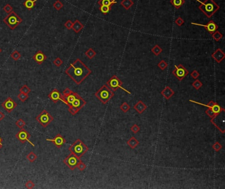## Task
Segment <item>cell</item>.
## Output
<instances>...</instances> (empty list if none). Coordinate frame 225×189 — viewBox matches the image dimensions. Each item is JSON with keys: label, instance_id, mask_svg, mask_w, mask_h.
Instances as JSON below:
<instances>
[{"label": "cell", "instance_id": "obj_33", "mask_svg": "<svg viewBox=\"0 0 225 189\" xmlns=\"http://www.w3.org/2000/svg\"><path fill=\"white\" fill-rule=\"evenodd\" d=\"M119 109H120L123 113H127L130 110V105L127 102H123V104L120 105Z\"/></svg>", "mask_w": 225, "mask_h": 189}, {"label": "cell", "instance_id": "obj_46", "mask_svg": "<svg viewBox=\"0 0 225 189\" xmlns=\"http://www.w3.org/2000/svg\"><path fill=\"white\" fill-rule=\"evenodd\" d=\"M86 168H87V166H86L85 163H83L82 161L79 163L78 165H77V168H78V169L80 171H85V170Z\"/></svg>", "mask_w": 225, "mask_h": 189}, {"label": "cell", "instance_id": "obj_36", "mask_svg": "<svg viewBox=\"0 0 225 189\" xmlns=\"http://www.w3.org/2000/svg\"><path fill=\"white\" fill-rule=\"evenodd\" d=\"M192 86H193V88H195L196 90H198L201 88L202 86H203V84H202V82H201L199 80L195 79V81L192 83Z\"/></svg>", "mask_w": 225, "mask_h": 189}, {"label": "cell", "instance_id": "obj_38", "mask_svg": "<svg viewBox=\"0 0 225 189\" xmlns=\"http://www.w3.org/2000/svg\"><path fill=\"white\" fill-rule=\"evenodd\" d=\"M15 125H17V127H18L19 128L21 129V128H23L26 125V123H25V121L23 119H19L15 122Z\"/></svg>", "mask_w": 225, "mask_h": 189}, {"label": "cell", "instance_id": "obj_15", "mask_svg": "<svg viewBox=\"0 0 225 189\" xmlns=\"http://www.w3.org/2000/svg\"><path fill=\"white\" fill-rule=\"evenodd\" d=\"M79 94H77V92H74L71 91V93L68 94H61V101H62L64 104H65L67 106H69L71 105V103L74 101L75 99L77 98V95Z\"/></svg>", "mask_w": 225, "mask_h": 189}, {"label": "cell", "instance_id": "obj_2", "mask_svg": "<svg viewBox=\"0 0 225 189\" xmlns=\"http://www.w3.org/2000/svg\"><path fill=\"white\" fill-rule=\"evenodd\" d=\"M196 1L200 3L199 9L209 19L212 17L220 9L219 5H218L213 0H205L204 2H201L200 0Z\"/></svg>", "mask_w": 225, "mask_h": 189}, {"label": "cell", "instance_id": "obj_28", "mask_svg": "<svg viewBox=\"0 0 225 189\" xmlns=\"http://www.w3.org/2000/svg\"><path fill=\"white\" fill-rule=\"evenodd\" d=\"M151 52H152V53H153V54H154V55L158 56V55H159L160 54L163 52V49H162L157 44L151 49Z\"/></svg>", "mask_w": 225, "mask_h": 189}, {"label": "cell", "instance_id": "obj_20", "mask_svg": "<svg viewBox=\"0 0 225 189\" xmlns=\"http://www.w3.org/2000/svg\"><path fill=\"white\" fill-rule=\"evenodd\" d=\"M61 94H60V92L58 91V90L54 89L48 94V96L53 102L57 103L59 100H61Z\"/></svg>", "mask_w": 225, "mask_h": 189}, {"label": "cell", "instance_id": "obj_41", "mask_svg": "<svg viewBox=\"0 0 225 189\" xmlns=\"http://www.w3.org/2000/svg\"><path fill=\"white\" fill-rule=\"evenodd\" d=\"M3 11H4L6 13H7V14H9V13H10L11 12L13 11V7H12L11 5L10 4H9V3H7V4H6L3 7Z\"/></svg>", "mask_w": 225, "mask_h": 189}, {"label": "cell", "instance_id": "obj_25", "mask_svg": "<svg viewBox=\"0 0 225 189\" xmlns=\"http://www.w3.org/2000/svg\"><path fill=\"white\" fill-rule=\"evenodd\" d=\"M121 5L126 10H129L133 5L134 3L132 0H122L120 3Z\"/></svg>", "mask_w": 225, "mask_h": 189}, {"label": "cell", "instance_id": "obj_6", "mask_svg": "<svg viewBox=\"0 0 225 189\" xmlns=\"http://www.w3.org/2000/svg\"><path fill=\"white\" fill-rule=\"evenodd\" d=\"M106 84L112 92H115L118 88H120V89H122V90L128 93V94H131V92L128 91V90H126L125 88H124L123 86H122V85H123V82H122V81H121L118 77H117V75H113V76H112V77L107 81Z\"/></svg>", "mask_w": 225, "mask_h": 189}, {"label": "cell", "instance_id": "obj_49", "mask_svg": "<svg viewBox=\"0 0 225 189\" xmlns=\"http://www.w3.org/2000/svg\"><path fill=\"white\" fill-rule=\"evenodd\" d=\"M73 24V23L71 20H67V21L64 23V26L67 28L68 30H71V29H72Z\"/></svg>", "mask_w": 225, "mask_h": 189}, {"label": "cell", "instance_id": "obj_1", "mask_svg": "<svg viewBox=\"0 0 225 189\" xmlns=\"http://www.w3.org/2000/svg\"><path fill=\"white\" fill-rule=\"evenodd\" d=\"M91 72V70L79 58L73 62L65 71V73L78 85L81 84Z\"/></svg>", "mask_w": 225, "mask_h": 189}, {"label": "cell", "instance_id": "obj_18", "mask_svg": "<svg viewBox=\"0 0 225 189\" xmlns=\"http://www.w3.org/2000/svg\"><path fill=\"white\" fill-rule=\"evenodd\" d=\"M32 59H33L38 65H41L44 61H45L46 60L47 57L42 51L39 50L33 55Z\"/></svg>", "mask_w": 225, "mask_h": 189}, {"label": "cell", "instance_id": "obj_3", "mask_svg": "<svg viewBox=\"0 0 225 189\" xmlns=\"http://www.w3.org/2000/svg\"><path fill=\"white\" fill-rule=\"evenodd\" d=\"M68 150L71 154L81 158L89 151V147L82 140L77 139L73 143V144L69 148Z\"/></svg>", "mask_w": 225, "mask_h": 189}, {"label": "cell", "instance_id": "obj_39", "mask_svg": "<svg viewBox=\"0 0 225 189\" xmlns=\"http://www.w3.org/2000/svg\"><path fill=\"white\" fill-rule=\"evenodd\" d=\"M17 97L19 100H20V101H22V102H25V101L27 100L28 98H29V95L26 94H24V93L23 92H20V94H18Z\"/></svg>", "mask_w": 225, "mask_h": 189}, {"label": "cell", "instance_id": "obj_12", "mask_svg": "<svg viewBox=\"0 0 225 189\" xmlns=\"http://www.w3.org/2000/svg\"><path fill=\"white\" fill-rule=\"evenodd\" d=\"M189 101L194 103V104H199V105H203V106H205V107H207L208 108L211 109V110H212L213 111L215 112V114H216V115L219 114V113H221V111H224V109L222 108L221 105H219L218 104H216V102H214L213 100L210 101V102L208 103L207 104H202V103L198 102V101H193V100H189Z\"/></svg>", "mask_w": 225, "mask_h": 189}, {"label": "cell", "instance_id": "obj_10", "mask_svg": "<svg viewBox=\"0 0 225 189\" xmlns=\"http://www.w3.org/2000/svg\"><path fill=\"white\" fill-rule=\"evenodd\" d=\"M174 68L175 69L172 71V74L178 81H182L189 74V71L181 64H179L178 65H174Z\"/></svg>", "mask_w": 225, "mask_h": 189}, {"label": "cell", "instance_id": "obj_34", "mask_svg": "<svg viewBox=\"0 0 225 189\" xmlns=\"http://www.w3.org/2000/svg\"><path fill=\"white\" fill-rule=\"evenodd\" d=\"M111 9V7H109V6L106 5H100L99 7V10L101 11L102 13L106 14L108 13Z\"/></svg>", "mask_w": 225, "mask_h": 189}, {"label": "cell", "instance_id": "obj_29", "mask_svg": "<svg viewBox=\"0 0 225 189\" xmlns=\"http://www.w3.org/2000/svg\"><path fill=\"white\" fill-rule=\"evenodd\" d=\"M85 55L87 57L89 58V59H93V58H94V57L96 56V52L94 50V49H93V48H89L88 50L87 51V52L85 53Z\"/></svg>", "mask_w": 225, "mask_h": 189}, {"label": "cell", "instance_id": "obj_11", "mask_svg": "<svg viewBox=\"0 0 225 189\" xmlns=\"http://www.w3.org/2000/svg\"><path fill=\"white\" fill-rule=\"evenodd\" d=\"M15 136H16L17 139L22 144H24V143H25L26 142H29L30 144L32 145L33 147H35V145L30 140V139L31 138V135L29 134L25 129H24L23 128H21V129L15 134Z\"/></svg>", "mask_w": 225, "mask_h": 189}, {"label": "cell", "instance_id": "obj_50", "mask_svg": "<svg viewBox=\"0 0 225 189\" xmlns=\"http://www.w3.org/2000/svg\"><path fill=\"white\" fill-rule=\"evenodd\" d=\"M199 76H200V74L196 70H194V71H193L191 72V77L193 78H194V79H198Z\"/></svg>", "mask_w": 225, "mask_h": 189}, {"label": "cell", "instance_id": "obj_53", "mask_svg": "<svg viewBox=\"0 0 225 189\" xmlns=\"http://www.w3.org/2000/svg\"><path fill=\"white\" fill-rule=\"evenodd\" d=\"M2 137L0 136V143H2Z\"/></svg>", "mask_w": 225, "mask_h": 189}, {"label": "cell", "instance_id": "obj_51", "mask_svg": "<svg viewBox=\"0 0 225 189\" xmlns=\"http://www.w3.org/2000/svg\"><path fill=\"white\" fill-rule=\"evenodd\" d=\"M5 114L2 111H0V121H2L5 118Z\"/></svg>", "mask_w": 225, "mask_h": 189}, {"label": "cell", "instance_id": "obj_19", "mask_svg": "<svg viewBox=\"0 0 225 189\" xmlns=\"http://www.w3.org/2000/svg\"><path fill=\"white\" fill-rule=\"evenodd\" d=\"M147 105L142 101V100H139L138 101L137 104H135L133 105V109L139 114H141L145 110H147Z\"/></svg>", "mask_w": 225, "mask_h": 189}, {"label": "cell", "instance_id": "obj_9", "mask_svg": "<svg viewBox=\"0 0 225 189\" xmlns=\"http://www.w3.org/2000/svg\"><path fill=\"white\" fill-rule=\"evenodd\" d=\"M81 162V160L79 157L71 153L64 159V163L72 171L77 168V165Z\"/></svg>", "mask_w": 225, "mask_h": 189}, {"label": "cell", "instance_id": "obj_35", "mask_svg": "<svg viewBox=\"0 0 225 189\" xmlns=\"http://www.w3.org/2000/svg\"><path fill=\"white\" fill-rule=\"evenodd\" d=\"M53 7H54V8H55L56 10L59 11L62 9V7H64V4L60 2V0H57V1H55V2H54V4H53Z\"/></svg>", "mask_w": 225, "mask_h": 189}, {"label": "cell", "instance_id": "obj_48", "mask_svg": "<svg viewBox=\"0 0 225 189\" xmlns=\"http://www.w3.org/2000/svg\"><path fill=\"white\" fill-rule=\"evenodd\" d=\"M175 23L178 26H181V25H183V24L184 23V20L183 19H181V17H178L176 19V20H175Z\"/></svg>", "mask_w": 225, "mask_h": 189}, {"label": "cell", "instance_id": "obj_7", "mask_svg": "<svg viewBox=\"0 0 225 189\" xmlns=\"http://www.w3.org/2000/svg\"><path fill=\"white\" fill-rule=\"evenodd\" d=\"M86 104H87V102H86L85 100L78 94L74 101H73L71 105L69 106V112L72 115H75L84 107Z\"/></svg>", "mask_w": 225, "mask_h": 189}, {"label": "cell", "instance_id": "obj_23", "mask_svg": "<svg viewBox=\"0 0 225 189\" xmlns=\"http://www.w3.org/2000/svg\"><path fill=\"white\" fill-rule=\"evenodd\" d=\"M127 144L131 149H135V148L137 147L138 145L139 144V142L138 141V140L135 136H131V137L127 141Z\"/></svg>", "mask_w": 225, "mask_h": 189}, {"label": "cell", "instance_id": "obj_8", "mask_svg": "<svg viewBox=\"0 0 225 189\" xmlns=\"http://www.w3.org/2000/svg\"><path fill=\"white\" fill-rule=\"evenodd\" d=\"M36 120L42 127H46L54 120V118L46 110H44L38 116H36Z\"/></svg>", "mask_w": 225, "mask_h": 189}, {"label": "cell", "instance_id": "obj_5", "mask_svg": "<svg viewBox=\"0 0 225 189\" xmlns=\"http://www.w3.org/2000/svg\"><path fill=\"white\" fill-rule=\"evenodd\" d=\"M3 21L11 30H14L21 23L23 19L13 11L3 19Z\"/></svg>", "mask_w": 225, "mask_h": 189}, {"label": "cell", "instance_id": "obj_22", "mask_svg": "<svg viewBox=\"0 0 225 189\" xmlns=\"http://www.w3.org/2000/svg\"><path fill=\"white\" fill-rule=\"evenodd\" d=\"M83 28H84V25H83L78 19L75 20V21L73 24L72 29L73 30V31L77 34L79 33L80 31H81Z\"/></svg>", "mask_w": 225, "mask_h": 189}, {"label": "cell", "instance_id": "obj_4", "mask_svg": "<svg viewBox=\"0 0 225 189\" xmlns=\"http://www.w3.org/2000/svg\"><path fill=\"white\" fill-rule=\"evenodd\" d=\"M94 96L101 101L102 104H106L114 96V92H112L106 84L102 86L101 88H99Z\"/></svg>", "mask_w": 225, "mask_h": 189}, {"label": "cell", "instance_id": "obj_45", "mask_svg": "<svg viewBox=\"0 0 225 189\" xmlns=\"http://www.w3.org/2000/svg\"><path fill=\"white\" fill-rule=\"evenodd\" d=\"M53 63H54V64L55 65V66L58 67H60L63 64V61L61 60V58L57 57V58H55V59H54V61H53Z\"/></svg>", "mask_w": 225, "mask_h": 189}, {"label": "cell", "instance_id": "obj_54", "mask_svg": "<svg viewBox=\"0 0 225 189\" xmlns=\"http://www.w3.org/2000/svg\"><path fill=\"white\" fill-rule=\"evenodd\" d=\"M2 49L0 48V53H2Z\"/></svg>", "mask_w": 225, "mask_h": 189}, {"label": "cell", "instance_id": "obj_27", "mask_svg": "<svg viewBox=\"0 0 225 189\" xmlns=\"http://www.w3.org/2000/svg\"><path fill=\"white\" fill-rule=\"evenodd\" d=\"M170 2L176 9H178L181 5L184 4L186 1L185 0H170Z\"/></svg>", "mask_w": 225, "mask_h": 189}, {"label": "cell", "instance_id": "obj_30", "mask_svg": "<svg viewBox=\"0 0 225 189\" xmlns=\"http://www.w3.org/2000/svg\"><path fill=\"white\" fill-rule=\"evenodd\" d=\"M211 35H212L213 39L215 40L216 42H219V41L221 40L222 38V37H223V35L222 34V33H221L219 31H215V32H214V33H213Z\"/></svg>", "mask_w": 225, "mask_h": 189}, {"label": "cell", "instance_id": "obj_43", "mask_svg": "<svg viewBox=\"0 0 225 189\" xmlns=\"http://www.w3.org/2000/svg\"><path fill=\"white\" fill-rule=\"evenodd\" d=\"M130 130L132 132L133 134H137L138 132H139L140 127L137 124H134L133 125H132L130 127Z\"/></svg>", "mask_w": 225, "mask_h": 189}, {"label": "cell", "instance_id": "obj_37", "mask_svg": "<svg viewBox=\"0 0 225 189\" xmlns=\"http://www.w3.org/2000/svg\"><path fill=\"white\" fill-rule=\"evenodd\" d=\"M19 90H20V92H23L24 93V94H29V93L31 92V88H29V87L27 85H26V84L20 88Z\"/></svg>", "mask_w": 225, "mask_h": 189}, {"label": "cell", "instance_id": "obj_13", "mask_svg": "<svg viewBox=\"0 0 225 189\" xmlns=\"http://www.w3.org/2000/svg\"><path fill=\"white\" fill-rule=\"evenodd\" d=\"M191 24L193 25H196V26H203V27H204L206 29L207 31L209 34H212L215 31H217L218 28H219L218 25L212 20H209L207 23V24H206V25H202V24L195 23H192Z\"/></svg>", "mask_w": 225, "mask_h": 189}, {"label": "cell", "instance_id": "obj_44", "mask_svg": "<svg viewBox=\"0 0 225 189\" xmlns=\"http://www.w3.org/2000/svg\"><path fill=\"white\" fill-rule=\"evenodd\" d=\"M205 113H206L210 119L213 118V117H215V116L216 115V114H215V112L210 108H208L207 110H205Z\"/></svg>", "mask_w": 225, "mask_h": 189}, {"label": "cell", "instance_id": "obj_32", "mask_svg": "<svg viewBox=\"0 0 225 189\" xmlns=\"http://www.w3.org/2000/svg\"><path fill=\"white\" fill-rule=\"evenodd\" d=\"M10 56L14 61H18L21 57V55H20V52H18L17 50H15L11 54Z\"/></svg>", "mask_w": 225, "mask_h": 189}, {"label": "cell", "instance_id": "obj_31", "mask_svg": "<svg viewBox=\"0 0 225 189\" xmlns=\"http://www.w3.org/2000/svg\"><path fill=\"white\" fill-rule=\"evenodd\" d=\"M26 157L31 163H33V162H34L35 161H36V159H37V156H36V154L34 153L33 152H31L26 156Z\"/></svg>", "mask_w": 225, "mask_h": 189}, {"label": "cell", "instance_id": "obj_47", "mask_svg": "<svg viewBox=\"0 0 225 189\" xmlns=\"http://www.w3.org/2000/svg\"><path fill=\"white\" fill-rule=\"evenodd\" d=\"M34 186H35V184L31 180H28L27 182L26 183V184H25V187H26V188H29V189L33 188Z\"/></svg>", "mask_w": 225, "mask_h": 189}, {"label": "cell", "instance_id": "obj_21", "mask_svg": "<svg viewBox=\"0 0 225 189\" xmlns=\"http://www.w3.org/2000/svg\"><path fill=\"white\" fill-rule=\"evenodd\" d=\"M160 94L164 97L165 99H166V100H169L172 96H173L174 95L175 92H174V90H173L170 86H166L163 91L160 92Z\"/></svg>", "mask_w": 225, "mask_h": 189}, {"label": "cell", "instance_id": "obj_40", "mask_svg": "<svg viewBox=\"0 0 225 189\" xmlns=\"http://www.w3.org/2000/svg\"><path fill=\"white\" fill-rule=\"evenodd\" d=\"M168 65L167 62H166L164 60H162V61H160L158 63V67L162 71H164V69H166L168 67Z\"/></svg>", "mask_w": 225, "mask_h": 189}, {"label": "cell", "instance_id": "obj_16", "mask_svg": "<svg viewBox=\"0 0 225 189\" xmlns=\"http://www.w3.org/2000/svg\"><path fill=\"white\" fill-rule=\"evenodd\" d=\"M47 141L52 142V143H54V144L57 146L58 148H61L63 145L66 142V140L64 139V136L61 135L60 134H58L53 139H46Z\"/></svg>", "mask_w": 225, "mask_h": 189}, {"label": "cell", "instance_id": "obj_52", "mask_svg": "<svg viewBox=\"0 0 225 189\" xmlns=\"http://www.w3.org/2000/svg\"><path fill=\"white\" fill-rule=\"evenodd\" d=\"M3 147V145H2V143H0V150H1V149H2V148Z\"/></svg>", "mask_w": 225, "mask_h": 189}, {"label": "cell", "instance_id": "obj_14", "mask_svg": "<svg viewBox=\"0 0 225 189\" xmlns=\"http://www.w3.org/2000/svg\"><path fill=\"white\" fill-rule=\"evenodd\" d=\"M2 106L7 112L11 113L13 110L16 108L17 106V104L11 98L8 97V98L2 103Z\"/></svg>", "mask_w": 225, "mask_h": 189}, {"label": "cell", "instance_id": "obj_17", "mask_svg": "<svg viewBox=\"0 0 225 189\" xmlns=\"http://www.w3.org/2000/svg\"><path fill=\"white\" fill-rule=\"evenodd\" d=\"M211 57L217 63H220L225 58V54L222 49L218 48L213 53Z\"/></svg>", "mask_w": 225, "mask_h": 189}, {"label": "cell", "instance_id": "obj_42", "mask_svg": "<svg viewBox=\"0 0 225 189\" xmlns=\"http://www.w3.org/2000/svg\"><path fill=\"white\" fill-rule=\"evenodd\" d=\"M212 148H213V149L215 150V151H216V152H219L220 150H221V149L222 148V146L219 142H215V144L213 145Z\"/></svg>", "mask_w": 225, "mask_h": 189}, {"label": "cell", "instance_id": "obj_26", "mask_svg": "<svg viewBox=\"0 0 225 189\" xmlns=\"http://www.w3.org/2000/svg\"><path fill=\"white\" fill-rule=\"evenodd\" d=\"M98 3L100 5H106L111 7L112 5L117 3V1L116 0H99Z\"/></svg>", "mask_w": 225, "mask_h": 189}, {"label": "cell", "instance_id": "obj_24", "mask_svg": "<svg viewBox=\"0 0 225 189\" xmlns=\"http://www.w3.org/2000/svg\"><path fill=\"white\" fill-rule=\"evenodd\" d=\"M38 0H25L23 3V5L25 6V8H26L27 9H33L34 7L36 5V2H37Z\"/></svg>", "mask_w": 225, "mask_h": 189}]
</instances>
